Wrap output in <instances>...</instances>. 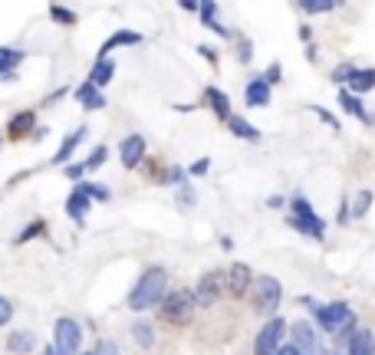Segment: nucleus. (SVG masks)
I'll list each match as a JSON object with an SVG mask.
<instances>
[{
	"instance_id": "nucleus-1",
	"label": "nucleus",
	"mask_w": 375,
	"mask_h": 355,
	"mask_svg": "<svg viewBox=\"0 0 375 355\" xmlns=\"http://www.w3.org/2000/svg\"><path fill=\"white\" fill-rule=\"evenodd\" d=\"M165 296H168V273L162 267H152V270H145L142 279L129 293V309L145 313V309H152V306H162Z\"/></svg>"
},
{
	"instance_id": "nucleus-2",
	"label": "nucleus",
	"mask_w": 375,
	"mask_h": 355,
	"mask_svg": "<svg viewBox=\"0 0 375 355\" xmlns=\"http://www.w3.org/2000/svg\"><path fill=\"white\" fill-rule=\"evenodd\" d=\"M313 319H316V326L329 336H339L346 326L356 323V313L349 303H316L313 306Z\"/></svg>"
},
{
	"instance_id": "nucleus-3",
	"label": "nucleus",
	"mask_w": 375,
	"mask_h": 355,
	"mask_svg": "<svg viewBox=\"0 0 375 355\" xmlns=\"http://www.w3.org/2000/svg\"><path fill=\"white\" fill-rule=\"evenodd\" d=\"M290 336V326L283 316H270L267 323H263V329L257 332V339H254V355H280L283 352V339Z\"/></svg>"
},
{
	"instance_id": "nucleus-4",
	"label": "nucleus",
	"mask_w": 375,
	"mask_h": 355,
	"mask_svg": "<svg viewBox=\"0 0 375 355\" xmlns=\"http://www.w3.org/2000/svg\"><path fill=\"white\" fill-rule=\"evenodd\" d=\"M194 309H198V303H194V289H172L162 303V319L168 323V326H184V323L191 319Z\"/></svg>"
},
{
	"instance_id": "nucleus-5",
	"label": "nucleus",
	"mask_w": 375,
	"mask_h": 355,
	"mask_svg": "<svg viewBox=\"0 0 375 355\" xmlns=\"http://www.w3.org/2000/svg\"><path fill=\"white\" fill-rule=\"evenodd\" d=\"M227 293V273L221 270H208L201 279H198V287H194V303L201 309H211L218 306V299Z\"/></svg>"
},
{
	"instance_id": "nucleus-6",
	"label": "nucleus",
	"mask_w": 375,
	"mask_h": 355,
	"mask_svg": "<svg viewBox=\"0 0 375 355\" xmlns=\"http://www.w3.org/2000/svg\"><path fill=\"white\" fill-rule=\"evenodd\" d=\"M53 349L59 355H83L79 346H83V326H79L73 316H59L56 326H53Z\"/></svg>"
},
{
	"instance_id": "nucleus-7",
	"label": "nucleus",
	"mask_w": 375,
	"mask_h": 355,
	"mask_svg": "<svg viewBox=\"0 0 375 355\" xmlns=\"http://www.w3.org/2000/svg\"><path fill=\"white\" fill-rule=\"evenodd\" d=\"M280 299H283V283L277 277H257L254 279V309L260 313H277Z\"/></svg>"
},
{
	"instance_id": "nucleus-8",
	"label": "nucleus",
	"mask_w": 375,
	"mask_h": 355,
	"mask_svg": "<svg viewBox=\"0 0 375 355\" xmlns=\"http://www.w3.org/2000/svg\"><path fill=\"white\" fill-rule=\"evenodd\" d=\"M290 346L297 349L299 355H319V332L316 326H309L306 319H299L290 326Z\"/></svg>"
},
{
	"instance_id": "nucleus-9",
	"label": "nucleus",
	"mask_w": 375,
	"mask_h": 355,
	"mask_svg": "<svg viewBox=\"0 0 375 355\" xmlns=\"http://www.w3.org/2000/svg\"><path fill=\"white\" fill-rule=\"evenodd\" d=\"M247 289H254V273H250L247 263H231L227 270V293L231 296H244Z\"/></svg>"
},
{
	"instance_id": "nucleus-10",
	"label": "nucleus",
	"mask_w": 375,
	"mask_h": 355,
	"mask_svg": "<svg viewBox=\"0 0 375 355\" xmlns=\"http://www.w3.org/2000/svg\"><path fill=\"white\" fill-rule=\"evenodd\" d=\"M89 207H93V198L83 191V184H73V194L66 198V214L76 224H83L86 221V214H89Z\"/></svg>"
},
{
	"instance_id": "nucleus-11",
	"label": "nucleus",
	"mask_w": 375,
	"mask_h": 355,
	"mask_svg": "<svg viewBox=\"0 0 375 355\" xmlns=\"http://www.w3.org/2000/svg\"><path fill=\"white\" fill-rule=\"evenodd\" d=\"M339 106H343V112H349V116L362 119L366 125H375V116L366 109V102L356 96V92H349V89H339Z\"/></svg>"
},
{
	"instance_id": "nucleus-12",
	"label": "nucleus",
	"mask_w": 375,
	"mask_h": 355,
	"mask_svg": "<svg viewBox=\"0 0 375 355\" xmlns=\"http://www.w3.org/2000/svg\"><path fill=\"white\" fill-rule=\"evenodd\" d=\"M244 102H247L250 109H263V106H270V83H267V79H263V76L250 79L247 89H244Z\"/></svg>"
},
{
	"instance_id": "nucleus-13",
	"label": "nucleus",
	"mask_w": 375,
	"mask_h": 355,
	"mask_svg": "<svg viewBox=\"0 0 375 355\" xmlns=\"http://www.w3.org/2000/svg\"><path fill=\"white\" fill-rule=\"evenodd\" d=\"M142 43V33H135V30H116L112 37L102 43V49H99V56L96 59H109V53L119 47H138Z\"/></svg>"
},
{
	"instance_id": "nucleus-14",
	"label": "nucleus",
	"mask_w": 375,
	"mask_h": 355,
	"mask_svg": "<svg viewBox=\"0 0 375 355\" xmlns=\"http://www.w3.org/2000/svg\"><path fill=\"white\" fill-rule=\"evenodd\" d=\"M145 158V138L142 135H129L122 138V164L125 168H138Z\"/></svg>"
},
{
	"instance_id": "nucleus-15",
	"label": "nucleus",
	"mask_w": 375,
	"mask_h": 355,
	"mask_svg": "<svg viewBox=\"0 0 375 355\" xmlns=\"http://www.w3.org/2000/svg\"><path fill=\"white\" fill-rule=\"evenodd\" d=\"M290 227H297L299 234H306V237H313V240L326 237V221H323L319 214H313V217H293V214H290Z\"/></svg>"
},
{
	"instance_id": "nucleus-16",
	"label": "nucleus",
	"mask_w": 375,
	"mask_h": 355,
	"mask_svg": "<svg viewBox=\"0 0 375 355\" xmlns=\"http://www.w3.org/2000/svg\"><path fill=\"white\" fill-rule=\"evenodd\" d=\"M86 135H89V128H86V125H79V128H76L73 135H66V138H63V145H59V152L53 155V164H69L73 152L79 148V142H83Z\"/></svg>"
},
{
	"instance_id": "nucleus-17",
	"label": "nucleus",
	"mask_w": 375,
	"mask_h": 355,
	"mask_svg": "<svg viewBox=\"0 0 375 355\" xmlns=\"http://www.w3.org/2000/svg\"><path fill=\"white\" fill-rule=\"evenodd\" d=\"M33 349H37V336L27 332V329H17V332L7 336V352L10 355H30Z\"/></svg>"
},
{
	"instance_id": "nucleus-18",
	"label": "nucleus",
	"mask_w": 375,
	"mask_h": 355,
	"mask_svg": "<svg viewBox=\"0 0 375 355\" xmlns=\"http://www.w3.org/2000/svg\"><path fill=\"white\" fill-rule=\"evenodd\" d=\"M76 102H83V109H89V112H96V109L106 106V96H102V89H96L86 79V83L76 89Z\"/></svg>"
},
{
	"instance_id": "nucleus-19",
	"label": "nucleus",
	"mask_w": 375,
	"mask_h": 355,
	"mask_svg": "<svg viewBox=\"0 0 375 355\" xmlns=\"http://www.w3.org/2000/svg\"><path fill=\"white\" fill-rule=\"evenodd\" d=\"M204 99H208V106L214 109V116L221 119V122H227V119L234 116V112H231V99L224 96L221 89H214V86H211V89H204Z\"/></svg>"
},
{
	"instance_id": "nucleus-20",
	"label": "nucleus",
	"mask_w": 375,
	"mask_h": 355,
	"mask_svg": "<svg viewBox=\"0 0 375 355\" xmlns=\"http://www.w3.org/2000/svg\"><path fill=\"white\" fill-rule=\"evenodd\" d=\"M346 355H375V332L372 329H359L352 342H349Z\"/></svg>"
},
{
	"instance_id": "nucleus-21",
	"label": "nucleus",
	"mask_w": 375,
	"mask_h": 355,
	"mask_svg": "<svg viewBox=\"0 0 375 355\" xmlns=\"http://www.w3.org/2000/svg\"><path fill=\"white\" fill-rule=\"evenodd\" d=\"M201 23H204L208 30H214L218 37L231 40V30H227L221 20H218V4H201Z\"/></svg>"
},
{
	"instance_id": "nucleus-22",
	"label": "nucleus",
	"mask_w": 375,
	"mask_h": 355,
	"mask_svg": "<svg viewBox=\"0 0 375 355\" xmlns=\"http://www.w3.org/2000/svg\"><path fill=\"white\" fill-rule=\"evenodd\" d=\"M227 128H231V135L244 138V142H260V132L247 122V119H241V116H231V119H227Z\"/></svg>"
},
{
	"instance_id": "nucleus-23",
	"label": "nucleus",
	"mask_w": 375,
	"mask_h": 355,
	"mask_svg": "<svg viewBox=\"0 0 375 355\" xmlns=\"http://www.w3.org/2000/svg\"><path fill=\"white\" fill-rule=\"evenodd\" d=\"M112 73H116V63H112V59H96V66L89 73V83L96 89H102L109 79H112Z\"/></svg>"
},
{
	"instance_id": "nucleus-24",
	"label": "nucleus",
	"mask_w": 375,
	"mask_h": 355,
	"mask_svg": "<svg viewBox=\"0 0 375 355\" xmlns=\"http://www.w3.org/2000/svg\"><path fill=\"white\" fill-rule=\"evenodd\" d=\"M23 59V49H13V47H0V76L4 79H13V66Z\"/></svg>"
},
{
	"instance_id": "nucleus-25",
	"label": "nucleus",
	"mask_w": 375,
	"mask_h": 355,
	"mask_svg": "<svg viewBox=\"0 0 375 355\" xmlns=\"http://www.w3.org/2000/svg\"><path fill=\"white\" fill-rule=\"evenodd\" d=\"M132 339H135V346H138V349H152L155 346V329H152V323L138 319V323L132 326Z\"/></svg>"
},
{
	"instance_id": "nucleus-26",
	"label": "nucleus",
	"mask_w": 375,
	"mask_h": 355,
	"mask_svg": "<svg viewBox=\"0 0 375 355\" xmlns=\"http://www.w3.org/2000/svg\"><path fill=\"white\" fill-rule=\"evenodd\" d=\"M369 89H375V69H356V76H352V83H349V92L362 96V92H369Z\"/></svg>"
},
{
	"instance_id": "nucleus-27",
	"label": "nucleus",
	"mask_w": 375,
	"mask_h": 355,
	"mask_svg": "<svg viewBox=\"0 0 375 355\" xmlns=\"http://www.w3.org/2000/svg\"><path fill=\"white\" fill-rule=\"evenodd\" d=\"M33 125H37V116H33V112H20V116L10 122V138H23V135H30Z\"/></svg>"
},
{
	"instance_id": "nucleus-28",
	"label": "nucleus",
	"mask_w": 375,
	"mask_h": 355,
	"mask_svg": "<svg viewBox=\"0 0 375 355\" xmlns=\"http://www.w3.org/2000/svg\"><path fill=\"white\" fill-rule=\"evenodd\" d=\"M372 198L375 194L369 191V188H362V191L356 194V201H352V217H366L369 207H372Z\"/></svg>"
},
{
	"instance_id": "nucleus-29",
	"label": "nucleus",
	"mask_w": 375,
	"mask_h": 355,
	"mask_svg": "<svg viewBox=\"0 0 375 355\" xmlns=\"http://www.w3.org/2000/svg\"><path fill=\"white\" fill-rule=\"evenodd\" d=\"M194 204H198V194H194L191 181L181 184V188H178V207H181V211H191Z\"/></svg>"
},
{
	"instance_id": "nucleus-30",
	"label": "nucleus",
	"mask_w": 375,
	"mask_h": 355,
	"mask_svg": "<svg viewBox=\"0 0 375 355\" xmlns=\"http://www.w3.org/2000/svg\"><path fill=\"white\" fill-rule=\"evenodd\" d=\"M299 10H306V13H329V10H336L333 0H303Z\"/></svg>"
},
{
	"instance_id": "nucleus-31",
	"label": "nucleus",
	"mask_w": 375,
	"mask_h": 355,
	"mask_svg": "<svg viewBox=\"0 0 375 355\" xmlns=\"http://www.w3.org/2000/svg\"><path fill=\"white\" fill-rule=\"evenodd\" d=\"M49 17L56 20V23H63V27H73V23H76V13H73V10H66V7H59V4H53V7H49Z\"/></svg>"
},
{
	"instance_id": "nucleus-32",
	"label": "nucleus",
	"mask_w": 375,
	"mask_h": 355,
	"mask_svg": "<svg viewBox=\"0 0 375 355\" xmlns=\"http://www.w3.org/2000/svg\"><path fill=\"white\" fill-rule=\"evenodd\" d=\"M83 184V191L93 198V201H109V188H102V184H93V181H79Z\"/></svg>"
},
{
	"instance_id": "nucleus-33",
	"label": "nucleus",
	"mask_w": 375,
	"mask_h": 355,
	"mask_svg": "<svg viewBox=\"0 0 375 355\" xmlns=\"http://www.w3.org/2000/svg\"><path fill=\"white\" fill-rule=\"evenodd\" d=\"M106 158H109V148H106V145H99L96 152L89 155V162H86V168H89V172H96V168H102V164H106Z\"/></svg>"
},
{
	"instance_id": "nucleus-34",
	"label": "nucleus",
	"mask_w": 375,
	"mask_h": 355,
	"mask_svg": "<svg viewBox=\"0 0 375 355\" xmlns=\"http://www.w3.org/2000/svg\"><path fill=\"white\" fill-rule=\"evenodd\" d=\"M352 76H356V66H352V63H343V66L333 69V83H352Z\"/></svg>"
},
{
	"instance_id": "nucleus-35",
	"label": "nucleus",
	"mask_w": 375,
	"mask_h": 355,
	"mask_svg": "<svg viewBox=\"0 0 375 355\" xmlns=\"http://www.w3.org/2000/svg\"><path fill=\"white\" fill-rule=\"evenodd\" d=\"M93 352H96V355H122V352H119V346L112 342V339H99Z\"/></svg>"
},
{
	"instance_id": "nucleus-36",
	"label": "nucleus",
	"mask_w": 375,
	"mask_h": 355,
	"mask_svg": "<svg viewBox=\"0 0 375 355\" xmlns=\"http://www.w3.org/2000/svg\"><path fill=\"white\" fill-rule=\"evenodd\" d=\"M10 319H13V303L7 296H0V326H7Z\"/></svg>"
},
{
	"instance_id": "nucleus-37",
	"label": "nucleus",
	"mask_w": 375,
	"mask_h": 355,
	"mask_svg": "<svg viewBox=\"0 0 375 355\" xmlns=\"http://www.w3.org/2000/svg\"><path fill=\"white\" fill-rule=\"evenodd\" d=\"M309 112H316V116L323 119V122H326L329 128H336V132H339V122H336V116H333V112H326L323 106H309Z\"/></svg>"
},
{
	"instance_id": "nucleus-38",
	"label": "nucleus",
	"mask_w": 375,
	"mask_h": 355,
	"mask_svg": "<svg viewBox=\"0 0 375 355\" xmlns=\"http://www.w3.org/2000/svg\"><path fill=\"white\" fill-rule=\"evenodd\" d=\"M211 172V158H198V162L188 168V174H194V178H201V174Z\"/></svg>"
},
{
	"instance_id": "nucleus-39",
	"label": "nucleus",
	"mask_w": 375,
	"mask_h": 355,
	"mask_svg": "<svg viewBox=\"0 0 375 355\" xmlns=\"http://www.w3.org/2000/svg\"><path fill=\"white\" fill-rule=\"evenodd\" d=\"M89 168H86V162H76V164H66V178L69 181H79L83 174H86Z\"/></svg>"
},
{
	"instance_id": "nucleus-40",
	"label": "nucleus",
	"mask_w": 375,
	"mask_h": 355,
	"mask_svg": "<svg viewBox=\"0 0 375 355\" xmlns=\"http://www.w3.org/2000/svg\"><path fill=\"white\" fill-rule=\"evenodd\" d=\"M250 56H254V47H250V40H241V43H237V59H241V63H250Z\"/></svg>"
},
{
	"instance_id": "nucleus-41",
	"label": "nucleus",
	"mask_w": 375,
	"mask_h": 355,
	"mask_svg": "<svg viewBox=\"0 0 375 355\" xmlns=\"http://www.w3.org/2000/svg\"><path fill=\"white\" fill-rule=\"evenodd\" d=\"M43 227H47V224H43V221H37V224H30L27 231H23V234H20V237H17V243H23V240H30V237H37V234H40V231H43Z\"/></svg>"
},
{
	"instance_id": "nucleus-42",
	"label": "nucleus",
	"mask_w": 375,
	"mask_h": 355,
	"mask_svg": "<svg viewBox=\"0 0 375 355\" xmlns=\"http://www.w3.org/2000/svg\"><path fill=\"white\" fill-rule=\"evenodd\" d=\"M263 79H267L270 86H273V83H280V79H283V76H280V63H273V66H270L267 73H263Z\"/></svg>"
},
{
	"instance_id": "nucleus-43",
	"label": "nucleus",
	"mask_w": 375,
	"mask_h": 355,
	"mask_svg": "<svg viewBox=\"0 0 375 355\" xmlns=\"http://www.w3.org/2000/svg\"><path fill=\"white\" fill-rule=\"evenodd\" d=\"M201 53H204V56H208V59H211V63H214V59H218V53H214V47H201Z\"/></svg>"
},
{
	"instance_id": "nucleus-44",
	"label": "nucleus",
	"mask_w": 375,
	"mask_h": 355,
	"mask_svg": "<svg viewBox=\"0 0 375 355\" xmlns=\"http://www.w3.org/2000/svg\"><path fill=\"white\" fill-rule=\"evenodd\" d=\"M218 243H221V250H234V240L231 237H221Z\"/></svg>"
},
{
	"instance_id": "nucleus-45",
	"label": "nucleus",
	"mask_w": 375,
	"mask_h": 355,
	"mask_svg": "<svg viewBox=\"0 0 375 355\" xmlns=\"http://www.w3.org/2000/svg\"><path fill=\"white\" fill-rule=\"evenodd\" d=\"M267 204H270V207H283V198H280V194H273Z\"/></svg>"
},
{
	"instance_id": "nucleus-46",
	"label": "nucleus",
	"mask_w": 375,
	"mask_h": 355,
	"mask_svg": "<svg viewBox=\"0 0 375 355\" xmlns=\"http://www.w3.org/2000/svg\"><path fill=\"white\" fill-rule=\"evenodd\" d=\"M280 355H299V352H297V349H293V346H287V349H283V352H280Z\"/></svg>"
},
{
	"instance_id": "nucleus-47",
	"label": "nucleus",
	"mask_w": 375,
	"mask_h": 355,
	"mask_svg": "<svg viewBox=\"0 0 375 355\" xmlns=\"http://www.w3.org/2000/svg\"><path fill=\"white\" fill-rule=\"evenodd\" d=\"M43 355H59V352H56L53 346H47V349H43Z\"/></svg>"
},
{
	"instance_id": "nucleus-48",
	"label": "nucleus",
	"mask_w": 375,
	"mask_h": 355,
	"mask_svg": "<svg viewBox=\"0 0 375 355\" xmlns=\"http://www.w3.org/2000/svg\"><path fill=\"white\" fill-rule=\"evenodd\" d=\"M333 355H346V349H336V352H333Z\"/></svg>"
},
{
	"instance_id": "nucleus-49",
	"label": "nucleus",
	"mask_w": 375,
	"mask_h": 355,
	"mask_svg": "<svg viewBox=\"0 0 375 355\" xmlns=\"http://www.w3.org/2000/svg\"><path fill=\"white\" fill-rule=\"evenodd\" d=\"M83 355H96V352H83Z\"/></svg>"
}]
</instances>
